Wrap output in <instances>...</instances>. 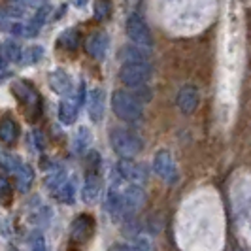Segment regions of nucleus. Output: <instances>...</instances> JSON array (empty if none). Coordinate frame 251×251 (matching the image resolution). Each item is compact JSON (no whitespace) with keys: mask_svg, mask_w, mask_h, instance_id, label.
<instances>
[{"mask_svg":"<svg viewBox=\"0 0 251 251\" xmlns=\"http://www.w3.org/2000/svg\"><path fill=\"white\" fill-rule=\"evenodd\" d=\"M112 110L115 117L126 123H138L144 119V102L126 91H115L112 95Z\"/></svg>","mask_w":251,"mask_h":251,"instance_id":"nucleus-1","label":"nucleus"},{"mask_svg":"<svg viewBox=\"0 0 251 251\" xmlns=\"http://www.w3.org/2000/svg\"><path fill=\"white\" fill-rule=\"evenodd\" d=\"M0 168L15 177L17 189L21 193H28V189L32 185V179H34V170L30 168V164H26L21 157H17L13 153L0 151Z\"/></svg>","mask_w":251,"mask_h":251,"instance_id":"nucleus-2","label":"nucleus"},{"mask_svg":"<svg viewBox=\"0 0 251 251\" xmlns=\"http://www.w3.org/2000/svg\"><path fill=\"white\" fill-rule=\"evenodd\" d=\"M110 144H112L113 151L123 157V159H134L136 155L142 153L144 150V140L140 138L134 130L128 128H112L110 132Z\"/></svg>","mask_w":251,"mask_h":251,"instance_id":"nucleus-3","label":"nucleus"},{"mask_svg":"<svg viewBox=\"0 0 251 251\" xmlns=\"http://www.w3.org/2000/svg\"><path fill=\"white\" fill-rule=\"evenodd\" d=\"M146 201V193L142 185L136 183H128L126 187L119 191V210H117V221L119 219H128L142 208V204Z\"/></svg>","mask_w":251,"mask_h":251,"instance_id":"nucleus-4","label":"nucleus"},{"mask_svg":"<svg viewBox=\"0 0 251 251\" xmlns=\"http://www.w3.org/2000/svg\"><path fill=\"white\" fill-rule=\"evenodd\" d=\"M102 191V176H100V155L91 151V159L87 164V174H85V183L81 191V199L91 204L99 199Z\"/></svg>","mask_w":251,"mask_h":251,"instance_id":"nucleus-5","label":"nucleus"},{"mask_svg":"<svg viewBox=\"0 0 251 251\" xmlns=\"http://www.w3.org/2000/svg\"><path fill=\"white\" fill-rule=\"evenodd\" d=\"M119 79L126 87H144L151 79V66L142 63H123L119 68Z\"/></svg>","mask_w":251,"mask_h":251,"instance_id":"nucleus-6","label":"nucleus"},{"mask_svg":"<svg viewBox=\"0 0 251 251\" xmlns=\"http://www.w3.org/2000/svg\"><path fill=\"white\" fill-rule=\"evenodd\" d=\"M153 170L168 185H174L179 179V172H177V166L174 163V157H172V153L168 150H159L155 153V157H153Z\"/></svg>","mask_w":251,"mask_h":251,"instance_id":"nucleus-7","label":"nucleus"},{"mask_svg":"<svg viewBox=\"0 0 251 251\" xmlns=\"http://www.w3.org/2000/svg\"><path fill=\"white\" fill-rule=\"evenodd\" d=\"M126 36L134 46H140V48H151L153 46V36H151L150 26L138 13H132L126 19Z\"/></svg>","mask_w":251,"mask_h":251,"instance_id":"nucleus-8","label":"nucleus"},{"mask_svg":"<svg viewBox=\"0 0 251 251\" xmlns=\"http://www.w3.org/2000/svg\"><path fill=\"white\" fill-rule=\"evenodd\" d=\"M12 93L19 99L23 106H28V117L34 121L40 113V97L34 89L25 81H15L12 87Z\"/></svg>","mask_w":251,"mask_h":251,"instance_id":"nucleus-9","label":"nucleus"},{"mask_svg":"<svg viewBox=\"0 0 251 251\" xmlns=\"http://www.w3.org/2000/svg\"><path fill=\"white\" fill-rule=\"evenodd\" d=\"M95 232V219L87 214H79L70 225V236L77 244H85Z\"/></svg>","mask_w":251,"mask_h":251,"instance_id":"nucleus-10","label":"nucleus"},{"mask_svg":"<svg viewBox=\"0 0 251 251\" xmlns=\"http://www.w3.org/2000/svg\"><path fill=\"white\" fill-rule=\"evenodd\" d=\"M201 104V93L195 85H185L183 89H179L177 93V106L179 110L185 113V115H191V113L197 112Z\"/></svg>","mask_w":251,"mask_h":251,"instance_id":"nucleus-11","label":"nucleus"},{"mask_svg":"<svg viewBox=\"0 0 251 251\" xmlns=\"http://www.w3.org/2000/svg\"><path fill=\"white\" fill-rule=\"evenodd\" d=\"M115 172L119 174V179L121 181H128V183H136V185H142L144 179H146V170L140 166V164H134L130 161H121L115 166Z\"/></svg>","mask_w":251,"mask_h":251,"instance_id":"nucleus-12","label":"nucleus"},{"mask_svg":"<svg viewBox=\"0 0 251 251\" xmlns=\"http://www.w3.org/2000/svg\"><path fill=\"white\" fill-rule=\"evenodd\" d=\"M108 48H110V36L106 32H95L87 38V44H85V50L87 53L97 59V61H104L106 55H108Z\"/></svg>","mask_w":251,"mask_h":251,"instance_id":"nucleus-13","label":"nucleus"},{"mask_svg":"<svg viewBox=\"0 0 251 251\" xmlns=\"http://www.w3.org/2000/svg\"><path fill=\"white\" fill-rule=\"evenodd\" d=\"M104 104H106V93L104 89L95 87L91 89L87 97V112L93 123H100L104 117Z\"/></svg>","mask_w":251,"mask_h":251,"instance_id":"nucleus-14","label":"nucleus"},{"mask_svg":"<svg viewBox=\"0 0 251 251\" xmlns=\"http://www.w3.org/2000/svg\"><path fill=\"white\" fill-rule=\"evenodd\" d=\"M48 81H50V87L53 89V93H57V95H61V97H72V93H74V87H72V79H70V75L66 74L64 70H53L48 77Z\"/></svg>","mask_w":251,"mask_h":251,"instance_id":"nucleus-15","label":"nucleus"},{"mask_svg":"<svg viewBox=\"0 0 251 251\" xmlns=\"http://www.w3.org/2000/svg\"><path fill=\"white\" fill-rule=\"evenodd\" d=\"M50 13H51V8L48 6V4L40 6V8H38V12L30 17V21H28V23H25V36L26 38L36 36L38 32H40V28L44 26V23L48 21Z\"/></svg>","mask_w":251,"mask_h":251,"instance_id":"nucleus-16","label":"nucleus"},{"mask_svg":"<svg viewBox=\"0 0 251 251\" xmlns=\"http://www.w3.org/2000/svg\"><path fill=\"white\" fill-rule=\"evenodd\" d=\"M0 30L12 32L17 36H25V23H21L17 17H13L6 8H0Z\"/></svg>","mask_w":251,"mask_h":251,"instance_id":"nucleus-17","label":"nucleus"},{"mask_svg":"<svg viewBox=\"0 0 251 251\" xmlns=\"http://www.w3.org/2000/svg\"><path fill=\"white\" fill-rule=\"evenodd\" d=\"M81 104L74 99H70V97H66L61 104H59V121L63 123V125H72L75 121V117H77V108H79Z\"/></svg>","mask_w":251,"mask_h":251,"instance_id":"nucleus-18","label":"nucleus"},{"mask_svg":"<svg viewBox=\"0 0 251 251\" xmlns=\"http://www.w3.org/2000/svg\"><path fill=\"white\" fill-rule=\"evenodd\" d=\"M119 57L123 63H142V64H150V55L142 50L140 46H125L123 50L119 51Z\"/></svg>","mask_w":251,"mask_h":251,"instance_id":"nucleus-19","label":"nucleus"},{"mask_svg":"<svg viewBox=\"0 0 251 251\" xmlns=\"http://www.w3.org/2000/svg\"><path fill=\"white\" fill-rule=\"evenodd\" d=\"M19 136V126L13 119H2L0 121V142H4L6 146L15 144V140Z\"/></svg>","mask_w":251,"mask_h":251,"instance_id":"nucleus-20","label":"nucleus"},{"mask_svg":"<svg viewBox=\"0 0 251 251\" xmlns=\"http://www.w3.org/2000/svg\"><path fill=\"white\" fill-rule=\"evenodd\" d=\"M53 197L63 204H72L75 199V183L72 179H66L61 187H57L53 191Z\"/></svg>","mask_w":251,"mask_h":251,"instance_id":"nucleus-21","label":"nucleus"},{"mask_svg":"<svg viewBox=\"0 0 251 251\" xmlns=\"http://www.w3.org/2000/svg\"><path fill=\"white\" fill-rule=\"evenodd\" d=\"M89 146H91V130L87 126H79L74 136V151L77 155H83L85 151H89Z\"/></svg>","mask_w":251,"mask_h":251,"instance_id":"nucleus-22","label":"nucleus"},{"mask_svg":"<svg viewBox=\"0 0 251 251\" xmlns=\"http://www.w3.org/2000/svg\"><path fill=\"white\" fill-rule=\"evenodd\" d=\"M44 55H46V51L44 48H40V46H28V50L23 51V64H28V66H32V64H38L42 59H44Z\"/></svg>","mask_w":251,"mask_h":251,"instance_id":"nucleus-23","label":"nucleus"},{"mask_svg":"<svg viewBox=\"0 0 251 251\" xmlns=\"http://www.w3.org/2000/svg\"><path fill=\"white\" fill-rule=\"evenodd\" d=\"M2 53H4V59H6V61H13V63L23 57V51H21V48H19L15 42H6Z\"/></svg>","mask_w":251,"mask_h":251,"instance_id":"nucleus-24","label":"nucleus"},{"mask_svg":"<svg viewBox=\"0 0 251 251\" xmlns=\"http://www.w3.org/2000/svg\"><path fill=\"white\" fill-rule=\"evenodd\" d=\"M59 44L66 48V50H75L77 48V44H79V34L75 32V30H66L61 34L59 38Z\"/></svg>","mask_w":251,"mask_h":251,"instance_id":"nucleus-25","label":"nucleus"},{"mask_svg":"<svg viewBox=\"0 0 251 251\" xmlns=\"http://www.w3.org/2000/svg\"><path fill=\"white\" fill-rule=\"evenodd\" d=\"M12 197H13V189L10 185V181L6 177H0V202L4 206H8L12 202Z\"/></svg>","mask_w":251,"mask_h":251,"instance_id":"nucleus-26","label":"nucleus"},{"mask_svg":"<svg viewBox=\"0 0 251 251\" xmlns=\"http://www.w3.org/2000/svg\"><path fill=\"white\" fill-rule=\"evenodd\" d=\"M95 13H97L99 19H108L110 13H112V0H97Z\"/></svg>","mask_w":251,"mask_h":251,"instance_id":"nucleus-27","label":"nucleus"},{"mask_svg":"<svg viewBox=\"0 0 251 251\" xmlns=\"http://www.w3.org/2000/svg\"><path fill=\"white\" fill-rule=\"evenodd\" d=\"M30 251H50L48 250V244H46V238L42 234L34 236V240H32V250Z\"/></svg>","mask_w":251,"mask_h":251,"instance_id":"nucleus-28","label":"nucleus"},{"mask_svg":"<svg viewBox=\"0 0 251 251\" xmlns=\"http://www.w3.org/2000/svg\"><path fill=\"white\" fill-rule=\"evenodd\" d=\"M12 2L23 6V8H40V6H44V0H12Z\"/></svg>","mask_w":251,"mask_h":251,"instance_id":"nucleus-29","label":"nucleus"},{"mask_svg":"<svg viewBox=\"0 0 251 251\" xmlns=\"http://www.w3.org/2000/svg\"><path fill=\"white\" fill-rule=\"evenodd\" d=\"M110 251H138L134 246H113Z\"/></svg>","mask_w":251,"mask_h":251,"instance_id":"nucleus-30","label":"nucleus"},{"mask_svg":"<svg viewBox=\"0 0 251 251\" xmlns=\"http://www.w3.org/2000/svg\"><path fill=\"white\" fill-rule=\"evenodd\" d=\"M6 74V59H4V53H2V48H0V75Z\"/></svg>","mask_w":251,"mask_h":251,"instance_id":"nucleus-31","label":"nucleus"},{"mask_svg":"<svg viewBox=\"0 0 251 251\" xmlns=\"http://www.w3.org/2000/svg\"><path fill=\"white\" fill-rule=\"evenodd\" d=\"M74 4H75V6H79V8H81V6H85V4H87V0H74Z\"/></svg>","mask_w":251,"mask_h":251,"instance_id":"nucleus-32","label":"nucleus"},{"mask_svg":"<svg viewBox=\"0 0 251 251\" xmlns=\"http://www.w3.org/2000/svg\"><path fill=\"white\" fill-rule=\"evenodd\" d=\"M6 251H19V250H17V248H13V246H10V248H8Z\"/></svg>","mask_w":251,"mask_h":251,"instance_id":"nucleus-33","label":"nucleus"}]
</instances>
